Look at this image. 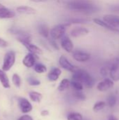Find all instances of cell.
<instances>
[{
  "label": "cell",
  "mask_w": 119,
  "mask_h": 120,
  "mask_svg": "<svg viewBox=\"0 0 119 120\" xmlns=\"http://www.w3.org/2000/svg\"><path fill=\"white\" fill-rule=\"evenodd\" d=\"M65 6L72 11L86 14L94 13L100 11V7L90 0H66Z\"/></svg>",
  "instance_id": "obj_1"
},
{
  "label": "cell",
  "mask_w": 119,
  "mask_h": 120,
  "mask_svg": "<svg viewBox=\"0 0 119 120\" xmlns=\"http://www.w3.org/2000/svg\"><path fill=\"white\" fill-rule=\"evenodd\" d=\"M72 80L81 83L87 88H92L95 84L94 78L87 71L79 68H77L76 70L73 72Z\"/></svg>",
  "instance_id": "obj_2"
},
{
  "label": "cell",
  "mask_w": 119,
  "mask_h": 120,
  "mask_svg": "<svg viewBox=\"0 0 119 120\" xmlns=\"http://www.w3.org/2000/svg\"><path fill=\"white\" fill-rule=\"evenodd\" d=\"M15 61V52L11 51L6 53L4 58V62L2 65V70L4 72L8 71L14 65Z\"/></svg>",
  "instance_id": "obj_3"
},
{
  "label": "cell",
  "mask_w": 119,
  "mask_h": 120,
  "mask_svg": "<svg viewBox=\"0 0 119 120\" xmlns=\"http://www.w3.org/2000/svg\"><path fill=\"white\" fill-rule=\"evenodd\" d=\"M66 30V25H58L55 27H53L50 31V34L51 36V38L54 40L61 39L65 33Z\"/></svg>",
  "instance_id": "obj_4"
},
{
  "label": "cell",
  "mask_w": 119,
  "mask_h": 120,
  "mask_svg": "<svg viewBox=\"0 0 119 120\" xmlns=\"http://www.w3.org/2000/svg\"><path fill=\"white\" fill-rule=\"evenodd\" d=\"M109 75L114 82L119 81V58H117L111 63L109 66Z\"/></svg>",
  "instance_id": "obj_5"
},
{
  "label": "cell",
  "mask_w": 119,
  "mask_h": 120,
  "mask_svg": "<svg viewBox=\"0 0 119 120\" xmlns=\"http://www.w3.org/2000/svg\"><path fill=\"white\" fill-rule=\"evenodd\" d=\"M18 104L20 109L22 113H28L32 111V105L29 102L28 100H27L25 98H18Z\"/></svg>",
  "instance_id": "obj_6"
},
{
  "label": "cell",
  "mask_w": 119,
  "mask_h": 120,
  "mask_svg": "<svg viewBox=\"0 0 119 120\" xmlns=\"http://www.w3.org/2000/svg\"><path fill=\"white\" fill-rule=\"evenodd\" d=\"M59 63H60V66H61L62 68H64L65 70H68V71H69V72H75V71L76 70V69L78 68L74 66V65L67 60V58L65 56H62L60 58V59H59Z\"/></svg>",
  "instance_id": "obj_7"
},
{
  "label": "cell",
  "mask_w": 119,
  "mask_h": 120,
  "mask_svg": "<svg viewBox=\"0 0 119 120\" xmlns=\"http://www.w3.org/2000/svg\"><path fill=\"white\" fill-rule=\"evenodd\" d=\"M114 86V82L112 79H105L102 82H100L97 86V89L100 91H107L109 89H112Z\"/></svg>",
  "instance_id": "obj_8"
},
{
  "label": "cell",
  "mask_w": 119,
  "mask_h": 120,
  "mask_svg": "<svg viewBox=\"0 0 119 120\" xmlns=\"http://www.w3.org/2000/svg\"><path fill=\"white\" fill-rule=\"evenodd\" d=\"M103 20L114 27H118V26H119V15H116L113 14H107L104 15Z\"/></svg>",
  "instance_id": "obj_9"
},
{
  "label": "cell",
  "mask_w": 119,
  "mask_h": 120,
  "mask_svg": "<svg viewBox=\"0 0 119 120\" xmlns=\"http://www.w3.org/2000/svg\"><path fill=\"white\" fill-rule=\"evenodd\" d=\"M73 58L74 60L79 62H86L90 60V55L86 52L76 51L73 53Z\"/></svg>",
  "instance_id": "obj_10"
},
{
  "label": "cell",
  "mask_w": 119,
  "mask_h": 120,
  "mask_svg": "<svg viewBox=\"0 0 119 120\" xmlns=\"http://www.w3.org/2000/svg\"><path fill=\"white\" fill-rule=\"evenodd\" d=\"M61 46L63 49H65L67 52H72L74 48V44L72 40L67 36H63L61 38Z\"/></svg>",
  "instance_id": "obj_11"
},
{
  "label": "cell",
  "mask_w": 119,
  "mask_h": 120,
  "mask_svg": "<svg viewBox=\"0 0 119 120\" xmlns=\"http://www.w3.org/2000/svg\"><path fill=\"white\" fill-rule=\"evenodd\" d=\"M88 32H89V30L88 29H86V27H76L71 31L70 34H71V36L73 37H79L81 36L86 35V34H88Z\"/></svg>",
  "instance_id": "obj_12"
},
{
  "label": "cell",
  "mask_w": 119,
  "mask_h": 120,
  "mask_svg": "<svg viewBox=\"0 0 119 120\" xmlns=\"http://www.w3.org/2000/svg\"><path fill=\"white\" fill-rule=\"evenodd\" d=\"M93 21L97 25H100L101 27H105V28H106V29H107L109 30H111V31H113V32H119V28L114 27L110 25L107 22H105L103 20H101V19H99V18H94Z\"/></svg>",
  "instance_id": "obj_13"
},
{
  "label": "cell",
  "mask_w": 119,
  "mask_h": 120,
  "mask_svg": "<svg viewBox=\"0 0 119 120\" xmlns=\"http://www.w3.org/2000/svg\"><path fill=\"white\" fill-rule=\"evenodd\" d=\"M15 13L14 11L4 7V6H0V18H11L15 17Z\"/></svg>",
  "instance_id": "obj_14"
},
{
  "label": "cell",
  "mask_w": 119,
  "mask_h": 120,
  "mask_svg": "<svg viewBox=\"0 0 119 120\" xmlns=\"http://www.w3.org/2000/svg\"><path fill=\"white\" fill-rule=\"evenodd\" d=\"M22 63L25 66H26L27 68H32L34 65L35 63V57L34 55L32 53H27L24 59L22 60Z\"/></svg>",
  "instance_id": "obj_15"
},
{
  "label": "cell",
  "mask_w": 119,
  "mask_h": 120,
  "mask_svg": "<svg viewBox=\"0 0 119 120\" xmlns=\"http://www.w3.org/2000/svg\"><path fill=\"white\" fill-rule=\"evenodd\" d=\"M62 72L61 70L59 69V68H53L50 72L48 73V78L50 81L51 82H55L56 80L58 79L60 75H61Z\"/></svg>",
  "instance_id": "obj_16"
},
{
  "label": "cell",
  "mask_w": 119,
  "mask_h": 120,
  "mask_svg": "<svg viewBox=\"0 0 119 120\" xmlns=\"http://www.w3.org/2000/svg\"><path fill=\"white\" fill-rule=\"evenodd\" d=\"M0 82L5 89L10 88V83H9L8 77L7 75L5 73V72L2 70H0Z\"/></svg>",
  "instance_id": "obj_17"
},
{
  "label": "cell",
  "mask_w": 119,
  "mask_h": 120,
  "mask_svg": "<svg viewBox=\"0 0 119 120\" xmlns=\"http://www.w3.org/2000/svg\"><path fill=\"white\" fill-rule=\"evenodd\" d=\"M22 44L25 46V47L30 53H33V54H41V53H42L41 50L38 46L32 44L31 42H30V43H24V44Z\"/></svg>",
  "instance_id": "obj_18"
},
{
  "label": "cell",
  "mask_w": 119,
  "mask_h": 120,
  "mask_svg": "<svg viewBox=\"0 0 119 120\" xmlns=\"http://www.w3.org/2000/svg\"><path fill=\"white\" fill-rule=\"evenodd\" d=\"M37 30H38V32L39 33L42 35L43 37L47 38L49 35V29L48 27V26L44 24V23H40L39 24L38 27H37Z\"/></svg>",
  "instance_id": "obj_19"
},
{
  "label": "cell",
  "mask_w": 119,
  "mask_h": 120,
  "mask_svg": "<svg viewBox=\"0 0 119 120\" xmlns=\"http://www.w3.org/2000/svg\"><path fill=\"white\" fill-rule=\"evenodd\" d=\"M16 10L18 13L25 14H34L35 13V10L34 8L27 6H20L18 7Z\"/></svg>",
  "instance_id": "obj_20"
},
{
  "label": "cell",
  "mask_w": 119,
  "mask_h": 120,
  "mask_svg": "<svg viewBox=\"0 0 119 120\" xmlns=\"http://www.w3.org/2000/svg\"><path fill=\"white\" fill-rule=\"evenodd\" d=\"M29 96L30 98V99L33 101V102H36V103H40L42 100V95L41 94L36 92V91H31L29 93Z\"/></svg>",
  "instance_id": "obj_21"
},
{
  "label": "cell",
  "mask_w": 119,
  "mask_h": 120,
  "mask_svg": "<svg viewBox=\"0 0 119 120\" xmlns=\"http://www.w3.org/2000/svg\"><path fill=\"white\" fill-rule=\"evenodd\" d=\"M69 86H70V82L67 79H64L60 82L58 89L60 91H64L66 89H67L69 87Z\"/></svg>",
  "instance_id": "obj_22"
},
{
  "label": "cell",
  "mask_w": 119,
  "mask_h": 120,
  "mask_svg": "<svg viewBox=\"0 0 119 120\" xmlns=\"http://www.w3.org/2000/svg\"><path fill=\"white\" fill-rule=\"evenodd\" d=\"M89 20L87 19H83V18H72L70 19L67 21V22L65 24L66 26L69 25L71 24H81V23H87L88 22Z\"/></svg>",
  "instance_id": "obj_23"
},
{
  "label": "cell",
  "mask_w": 119,
  "mask_h": 120,
  "mask_svg": "<svg viewBox=\"0 0 119 120\" xmlns=\"http://www.w3.org/2000/svg\"><path fill=\"white\" fill-rule=\"evenodd\" d=\"M116 101H117V98L114 94H110L107 98L108 105L111 108H113L115 106V105L116 104Z\"/></svg>",
  "instance_id": "obj_24"
},
{
  "label": "cell",
  "mask_w": 119,
  "mask_h": 120,
  "mask_svg": "<svg viewBox=\"0 0 119 120\" xmlns=\"http://www.w3.org/2000/svg\"><path fill=\"white\" fill-rule=\"evenodd\" d=\"M106 106V103L104 101H99L97 102L94 106H93V111L94 112H99L102 110H103L105 108V107Z\"/></svg>",
  "instance_id": "obj_25"
},
{
  "label": "cell",
  "mask_w": 119,
  "mask_h": 120,
  "mask_svg": "<svg viewBox=\"0 0 119 120\" xmlns=\"http://www.w3.org/2000/svg\"><path fill=\"white\" fill-rule=\"evenodd\" d=\"M67 120H83V116L78 112H72L68 115Z\"/></svg>",
  "instance_id": "obj_26"
},
{
  "label": "cell",
  "mask_w": 119,
  "mask_h": 120,
  "mask_svg": "<svg viewBox=\"0 0 119 120\" xmlns=\"http://www.w3.org/2000/svg\"><path fill=\"white\" fill-rule=\"evenodd\" d=\"M11 33L14 34H17L18 35V37H21V36H24V35H27L28 34L26 32H25L22 30H20V29H17V28H11L8 30Z\"/></svg>",
  "instance_id": "obj_27"
},
{
  "label": "cell",
  "mask_w": 119,
  "mask_h": 120,
  "mask_svg": "<svg viewBox=\"0 0 119 120\" xmlns=\"http://www.w3.org/2000/svg\"><path fill=\"white\" fill-rule=\"evenodd\" d=\"M70 85L76 90V91H82L83 89V85L77 82V81H74V80H72V82H70Z\"/></svg>",
  "instance_id": "obj_28"
},
{
  "label": "cell",
  "mask_w": 119,
  "mask_h": 120,
  "mask_svg": "<svg viewBox=\"0 0 119 120\" xmlns=\"http://www.w3.org/2000/svg\"><path fill=\"white\" fill-rule=\"evenodd\" d=\"M46 67L41 63H38L34 66V70L37 73H44L46 72Z\"/></svg>",
  "instance_id": "obj_29"
},
{
  "label": "cell",
  "mask_w": 119,
  "mask_h": 120,
  "mask_svg": "<svg viewBox=\"0 0 119 120\" xmlns=\"http://www.w3.org/2000/svg\"><path fill=\"white\" fill-rule=\"evenodd\" d=\"M12 81H13V84L19 88L21 85V79L20 77V76L18 75V74H13V77H12Z\"/></svg>",
  "instance_id": "obj_30"
},
{
  "label": "cell",
  "mask_w": 119,
  "mask_h": 120,
  "mask_svg": "<svg viewBox=\"0 0 119 120\" xmlns=\"http://www.w3.org/2000/svg\"><path fill=\"white\" fill-rule=\"evenodd\" d=\"M74 97L80 101H85L86 98V96L82 92H81V91H76V92H74Z\"/></svg>",
  "instance_id": "obj_31"
},
{
  "label": "cell",
  "mask_w": 119,
  "mask_h": 120,
  "mask_svg": "<svg viewBox=\"0 0 119 120\" xmlns=\"http://www.w3.org/2000/svg\"><path fill=\"white\" fill-rule=\"evenodd\" d=\"M28 81V83L31 85V86H38L40 84V81L35 79V78H33V77H29L27 79Z\"/></svg>",
  "instance_id": "obj_32"
},
{
  "label": "cell",
  "mask_w": 119,
  "mask_h": 120,
  "mask_svg": "<svg viewBox=\"0 0 119 120\" xmlns=\"http://www.w3.org/2000/svg\"><path fill=\"white\" fill-rule=\"evenodd\" d=\"M100 73L103 77H107L108 75H109V66L103 67L100 70Z\"/></svg>",
  "instance_id": "obj_33"
},
{
  "label": "cell",
  "mask_w": 119,
  "mask_h": 120,
  "mask_svg": "<svg viewBox=\"0 0 119 120\" xmlns=\"http://www.w3.org/2000/svg\"><path fill=\"white\" fill-rule=\"evenodd\" d=\"M109 9L111 11H112V12L119 13V4L110 5L109 7Z\"/></svg>",
  "instance_id": "obj_34"
},
{
  "label": "cell",
  "mask_w": 119,
  "mask_h": 120,
  "mask_svg": "<svg viewBox=\"0 0 119 120\" xmlns=\"http://www.w3.org/2000/svg\"><path fill=\"white\" fill-rule=\"evenodd\" d=\"M7 46H8V42L5 41L4 39L0 38V47L4 48V47H6Z\"/></svg>",
  "instance_id": "obj_35"
},
{
  "label": "cell",
  "mask_w": 119,
  "mask_h": 120,
  "mask_svg": "<svg viewBox=\"0 0 119 120\" xmlns=\"http://www.w3.org/2000/svg\"><path fill=\"white\" fill-rule=\"evenodd\" d=\"M18 120H33L32 119V117H30L29 115H22V116H21L19 119Z\"/></svg>",
  "instance_id": "obj_36"
},
{
  "label": "cell",
  "mask_w": 119,
  "mask_h": 120,
  "mask_svg": "<svg viewBox=\"0 0 119 120\" xmlns=\"http://www.w3.org/2000/svg\"><path fill=\"white\" fill-rule=\"evenodd\" d=\"M50 44L54 47V49H57V50H59V47H58V46L57 45V44L55 43V41H54V39L50 41Z\"/></svg>",
  "instance_id": "obj_37"
},
{
  "label": "cell",
  "mask_w": 119,
  "mask_h": 120,
  "mask_svg": "<svg viewBox=\"0 0 119 120\" xmlns=\"http://www.w3.org/2000/svg\"><path fill=\"white\" fill-rule=\"evenodd\" d=\"M48 114H49V112L47 110H43L41 112V115L42 116H47V115H48Z\"/></svg>",
  "instance_id": "obj_38"
},
{
  "label": "cell",
  "mask_w": 119,
  "mask_h": 120,
  "mask_svg": "<svg viewBox=\"0 0 119 120\" xmlns=\"http://www.w3.org/2000/svg\"><path fill=\"white\" fill-rule=\"evenodd\" d=\"M109 120H119L116 117H114V115H110L109 117Z\"/></svg>",
  "instance_id": "obj_39"
},
{
  "label": "cell",
  "mask_w": 119,
  "mask_h": 120,
  "mask_svg": "<svg viewBox=\"0 0 119 120\" xmlns=\"http://www.w3.org/2000/svg\"><path fill=\"white\" fill-rule=\"evenodd\" d=\"M31 1H34V2H44L46 1L47 0H30Z\"/></svg>",
  "instance_id": "obj_40"
},
{
  "label": "cell",
  "mask_w": 119,
  "mask_h": 120,
  "mask_svg": "<svg viewBox=\"0 0 119 120\" xmlns=\"http://www.w3.org/2000/svg\"><path fill=\"white\" fill-rule=\"evenodd\" d=\"M3 6V5H2V4H1L0 3V6Z\"/></svg>",
  "instance_id": "obj_41"
}]
</instances>
